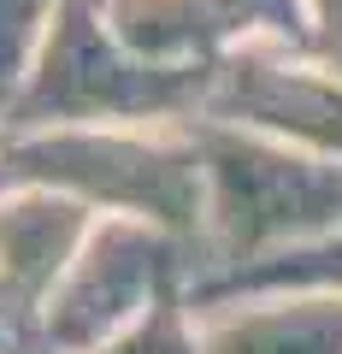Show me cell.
<instances>
[{"mask_svg": "<svg viewBox=\"0 0 342 354\" xmlns=\"http://www.w3.org/2000/svg\"><path fill=\"white\" fill-rule=\"evenodd\" d=\"M95 218L83 201L41 183H0V295L24 319L30 342H36L41 307L59 290V278L71 272V260L83 254Z\"/></svg>", "mask_w": 342, "mask_h": 354, "instance_id": "7", "label": "cell"}, {"mask_svg": "<svg viewBox=\"0 0 342 354\" xmlns=\"http://www.w3.org/2000/svg\"><path fill=\"white\" fill-rule=\"evenodd\" d=\"M0 354H36V342H30L24 319L6 307V295H0Z\"/></svg>", "mask_w": 342, "mask_h": 354, "instance_id": "13", "label": "cell"}, {"mask_svg": "<svg viewBox=\"0 0 342 354\" xmlns=\"http://www.w3.org/2000/svg\"><path fill=\"white\" fill-rule=\"evenodd\" d=\"M113 30L142 59L213 71L242 48H301V0H106Z\"/></svg>", "mask_w": 342, "mask_h": 354, "instance_id": "6", "label": "cell"}, {"mask_svg": "<svg viewBox=\"0 0 342 354\" xmlns=\"http://www.w3.org/2000/svg\"><path fill=\"white\" fill-rule=\"evenodd\" d=\"M89 354H207L201 313H195L189 295H171V301H160L153 313H142L136 325H124L118 337H106Z\"/></svg>", "mask_w": 342, "mask_h": 354, "instance_id": "11", "label": "cell"}, {"mask_svg": "<svg viewBox=\"0 0 342 354\" xmlns=\"http://www.w3.org/2000/svg\"><path fill=\"white\" fill-rule=\"evenodd\" d=\"M65 0H0V124L12 113L18 88H24L30 65H36L48 24L59 18Z\"/></svg>", "mask_w": 342, "mask_h": 354, "instance_id": "10", "label": "cell"}, {"mask_svg": "<svg viewBox=\"0 0 342 354\" xmlns=\"http://www.w3.org/2000/svg\"><path fill=\"white\" fill-rule=\"evenodd\" d=\"M248 290H307V295H342V230L301 248H283L272 260L236 266V272H213L189 290V301H213V295H248Z\"/></svg>", "mask_w": 342, "mask_h": 354, "instance_id": "9", "label": "cell"}, {"mask_svg": "<svg viewBox=\"0 0 342 354\" xmlns=\"http://www.w3.org/2000/svg\"><path fill=\"white\" fill-rule=\"evenodd\" d=\"M207 272L195 236L148 218H95L83 254L48 295L36 325V354H89L171 295H189Z\"/></svg>", "mask_w": 342, "mask_h": 354, "instance_id": "4", "label": "cell"}, {"mask_svg": "<svg viewBox=\"0 0 342 354\" xmlns=\"http://www.w3.org/2000/svg\"><path fill=\"white\" fill-rule=\"evenodd\" d=\"M207 71L142 59L106 18V0H65L0 130L59 124H195Z\"/></svg>", "mask_w": 342, "mask_h": 354, "instance_id": "3", "label": "cell"}, {"mask_svg": "<svg viewBox=\"0 0 342 354\" xmlns=\"http://www.w3.org/2000/svg\"><path fill=\"white\" fill-rule=\"evenodd\" d=\"M307 6V41L301 48L313 59H325L330 71H342V0H301Z\"/></svg>", "mask_w": 342, "mask_h": 354, "instance_id": "12", "label": "cell"}, {"mask_svg": "<svg viewBox=\"0 0 342 354\" xmlns=\"http://www.w3.org/2000/svg\"><path fill=\"white\" fill-rule=\"evenodd\" d=\"M207 354H342V295L248 290L195 301Z\"/></svg>", "mask_w": 342, "mask_h": 354, "instance_id": "8", "label": "cell"}, {"mask_svg": "<svg viewBox=\"0 0 342 354\" xmlns=\"http://www.w3.org/2000/svg\"><path fill=\"white\" fill-rule=\"evenodd\" d=\"M0 183H41L101 218H148L201 242L207 165L195 124L0 130Z\"/></svg>", "mask_w": 342, "mask_h": 354, "instance_id": "1", "label": "cell"}, {"mask_svg": "<svg viewBox=\"0 0 342 354\" xmlns=\"http://www.w3.org/2000/svg\"><path fill=\"white\" fill-rule=\"evenodd\" d=\"M201 118L342 160V71L307 48H242L207 71Z\"/></svg>", "mask_w": 342, "mask_h": 354, "instance_id": "5", "label": "cell"}, {"mask_svg": "<svg viewBox=\"0 0 342 354\" xmlns=\"http://www.w3.org/2000/svg\"><path fill=\"white\" fill-rule=\"evenodd\" d=\"M195 142H201L207 165L201 278L272 260L283 248L342 230V160L289 148L260 130L207 124V118L195 124Z\"/></svg>", "mask_w": 342, "mask_h": 354, "instance_id": "2", "label": "cell"}]
</instances>
